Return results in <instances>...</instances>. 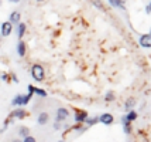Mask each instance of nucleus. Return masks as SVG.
<instances>
[{"instance_id": "obj_4", "label": "nucleus", "mask_w": 151, "mask_h": 142, "mask_svg": "<svg viewBox=\"0 0 151 142\" xmlns=\"http://www.w3.org/2000/svg\"><path fill=\"white\" fill-rule=\"evenodd\" d=\"M86 118H88V112L85 109H75V121L78 124H85Z\"/></svg>"}, {"instance_id": "obj_31", "label": "nucleus", "mask_w": 151, "mask_h": 142, "mask_svg": "<svg viewBox=\"0 0 151 142\" xmlns=\"http://www.w3.org/2000/svg\"><path fill=\"white\" fill-rule=\"evenodd\" d=\"M58 142H66V141H64V139H61V141H58Z\"/></svg>"}, {"instance_id": "obj_7", "label": "nucleus", "mask_w": 151, "mask_h": 142, "mask_svg": "<svg viewBox=\"0 0 151 142\" xmlns=\"http://www.w3.org/2000/svg\"><path fill=\"white\" fill-rule=\"evenodd\" d=\"M12 117L17 118V119H24V118L27 117V111H26L24 108H16V109L13 111Z\"/></svg>"}, {"instance_id": "obj_32", "label": "nucleus", "mask_w": 151, "mask_h": 142, "mask_svg": "<svg viewBox=\"0 0 151 142\" xmlns=\"http://www.w3.org/2000/svg\"><path fill=\"white\" fill-rule=\"evenodd\" d=\"M37 1H44V0H37Z\"/></svg>"}, {"instance_id": "obj_9", "label": "nucleus", "mask_w": 151, "mask_h": 142, "mask_svg": "<svg viewBox=\"0 0 151 142\" xmlns=\"http://www.w3.org/2000/svg\"><path fill=\"white\" fill-rule=\"evenodd\" d=\"M48 119H50L48 112H41L38 115V118H37V122H38V125H45L47 122H48Z\"/></svg>"}, {"instance_id": "obj_22", "label": "nucleus", "mask_w": 151, "mask_h": 142, "mask_svg": "<svg viewBox=\"0 0 151 142\" xmlns=\"http://www.w3.org/2000/svg\"><path fill=\"white\" fill-rule=\"evenodd\" d=\"M31 97H33L31 94H26V95H23V107H24V105H27V104L30 102V100H31Z\"/></svg>"}, {"instance_id": "obj_2", "label": "nucleus", "mask_w": 151, "mask_h": 142, "mask_svg": "<svg viewBox=\"0 0 151 142\" xmlns=\"http://www.w3.org/2000/svg\"><path fill=\"white\" fill-rule=\"evenodd\" d=\"M13 31V24L10 23V21H3L1 23V26H0V33L3 37H9L10 34Z\"/></svg>"}, {"instance_id": "obj_30", "label": "nucleus", "mask_w": 151, "mask_h": 142, "mask_svg": "<svg viewBox=\"0 0 151 142\" xmlns=\"http://www.w3.org/2000/svg\"><path fill=\"white\" fill-rule=\"evenodd\" d=\"M12 142H23V141H20V139H13Z\"/></svg>"}, {"instance_id": "obj_26", "label": "nucleus", "mask_w": 151, "mask_h": 142, "mask_svg": "<svg viewBox=\"0 0 151 142\" xmlns=\"http://www.w3.org/2000/svg\"><path fill=\"white\" fill-rule=\"evenodd\" d=\"M59 128H61V122L55 121V124H54V129H59Z\"/></svg>"}, {"instance_id": "obj_1", "label": "nucleus", "mask_w": 151, "mask_h": 142, "mask_svg": "<svg viewBox=\"0 0 151 142\" xmlns=\"http://www.w3.org/2000/svg\"><path fill=\"white\" fill-rule=\"evenodd\" d=\"M31 75H33V78L35 81H44V78H45V71H44V67L41 66V64H34L33 67H31Z\"/></svg>"}, {"instance_id": "obj_5", "label": "nucleus", "mask_w": 151, "mask_h": 142, "mask_svg": "<svg viewBox=\"0 0 151 142\" xmlns=\"http://www.w3.org/2000/svg\"><path fill=\"white\" fill-rule=\"evenodd\" d=\"M68 117H69V111L66 108H58L57 109V118H55V121L57 122H62L68 119Z\"/></svg>"}, {"instance_id": "obj_27", "label": "nucleus", "mask_w": 151, "mask_h": 142, "mask_svg": "<svg viewBox=\"0 0 151 142\" xmlns=\"http://www.w3.org/2000/svg\"><path fill=\"white\" fill-rule=\"evenodd\" d=\"M10 77H12V80H13V81L19 82V78H17V77H16V75H14V74H10Z\"/></svg>"}, {"instance_id": "obj_8", "label": "nucleus", "mask_w": 151, "mask_h": 142, "mask_svg": "<svg viewBox=\"0 0 151 142\" xmlns=\"http://www.w3.org/2000/svg\"><path fill=\"white\" fill-rule=\"evenodd\" d=\"M26 51H27L26 43L23 40H20L19 44H17V54H19L20 57H24V55H26Z\"/></svg>"}, {"instance_id": "obj_25", "label": "nucleus", "mask_w": 151, "mask_h": 142, "mask_svg": "<svg viewBox=\"0 0 151 142\" xmlns=\"http://www.w3.org/2000/svg\"><path fill=\"white\" fill-rule=\"evenodd\" d=\"M145 12H147V14L151 13V4H150V3H148V4L145 6Z\"/></svg>"}, {"instance_id": "obj_16", "label": "nucleus", "mask_w": 151, "mask_h": 142, "mask_svg": "<svg viewBox=\"0 0 151 142\" xmlns=\"http://www.w3.org/2000/svg\"><path fill=\"white\" fill-rule=\"evenodd\" d=\"M12 105H14V107H23V94L16 95L13 98V101H12Z\"/></svg>"}, {"instance_id": "obj_3", "label": "nucleus", "mask_w": 151, "mask_h": 142, "mask_svg": "<svg viewBox=\"0 0 151 142\" xmlns=\"http://www.w3.org/2000/svg\"><path fill=\"white\" fill-rule=\"evenodd\" d=\"M138 44L144 48L151 47V34H141L138 39Z\"/></svg>"}, {"instance_id": "obj_19", "label": "nucleus", "mask_w": 151, "mask_h": 142, "mask_svg": "<svg viewBox=\"0 0 151 142\" xmlns=\"http://www.w3.org/2000/svg\"><path fill=\"white\" fill-rule=\"evenodd\" d=\"M116 100V97H114V92L113 91H107L105 94V101L106 102H112V101H114Z\"/></svg>"}, {"instance_id": "obj_24", "label": "nucleus", "mask_w": 151, "mask_h": 142, "mask_svg": "<svg viewBox=\"0 0 151 142\" xmlns=\"http://www.w3.org/2000/svg\"><path fill=\"white\" fill-rule=\"evenodd\" d=\"M27 90H28V94L34 95V85H28V87H27Z\"/></svg>"}, {"instance_id": "obj_23", "label": "nucleus", "mask_w": 151, "mask_h": 142, "mask_svg": "<svg viewBox=\"0 0 151 142\" xmlns=\"http://www.w3.org/2000/svg\"><path fill=\"white\" fill-rule=\"evenodd\" d=\"M23 142H37V139H35L34 136L28 135V136H26V138H23Z\"/></svg>"}, {"instance_id": "obj_13", "label": "nucleus", "mask_w": 151, "mask_h": 142, "mask_svg": "<svg viewBox=\"0 0 151 142\" xmlns=\"http://www.w3.org/2000/svg\"><path fill=\"white\" fill-rule=\"evenodd\" d=\"M137 112H136V111H134V109H132V111H127V114L124 115V118L126 119H127V121L129 122H133V121H136V119H137Z\"/></svg>"}, {"instance_id": "obj_29", "label": "nucleus", "mask_w": 151, "mask_h": 142, "mask_svg": "<svg viewBox=\"0 0 151 142\" xmlns=\"http://www.w3.org/2000/svg\"><path fill=\"white\" fill-rule=\"evenodd\" d=\"M9 1H10V3H19L20 0H9Z\"/></svg>"}, {"instance_id": "obj_14", "label": "nucleus", "mask_w": 151, "mask_h": 142, "mask_svg": "<svg viewBox=\"0 0 151 142\" xmlns=\"http://www.w3.org/2000/svg\"><path fill=\"white\" fill-rule=\"evenodd\" d=\"M134 105H136V100H134L133 97H130L129 100H126L124 109H126V111H132V109L134 108Z\"/></svg>"}, {"instance_id": "obj_15", "label": "nucleus", "mask_w": 151, "mask_h": 142, "mask_svg": "<svg viewBox=\"0 0 151 142\" xmlns=\"http://www.w3.org/2000/svg\"><path fill=\"white\" fill-rule=\"evenodd\" d=\"M20 17H21V16H20V13L19 12H13V13L10 14V23H12V24H19L20 23Z\"/></svg>"}, {"instance_id": "obj_6", "label": "nucleus", "mask_w": 151, "mask_h": 142, "mask_svg": "<svg viewBox=\"0 0 151 142\" xmlns=\"http://www.w3.org/2000/svg\"><path fill=\"white\" fill-rule=\"evenodd\" d=\"M99 122H102V124H105V125H112L113 122H114V117H113L112 114H109V112L102 114L99 117Z\"/></svg>"}, {"instance_id": "obj_12", "label": "nucleus", "mask_w": 151, "mask_h": 142, "mask_svg": "<svg viewBox=\"0 0 151 142\" xmlns=\"http://www.w3.org/2000/svg\"><path fill=\"white\" fill-rule=\"evenodd\" d=\"M26 30H27V26L24 23H19V24H17V36H19V39H23V37H24Z\"/></svg>"}, {"instance_id": "obj_21", "label": "nucleus", "mask_w": 151, "mask_h": 142, "mask_svg": "<svg viewBox=\"0 0 151 142\" xmlns=\"http://www.w3.org/2000/svg\"><path fill=\"white\" fill-rule=\"evenodd\" d=\"M34 94H37L44 98V97H47V91L45 90H41V88H38V87H34Z\"/></svg>"}, {"instance_id": "obj_11", "label": "nucleus", "mask_w": 151, "mask_h": 142, "mask_svg": "<svg viewBox=\"0 0 151 142\" xmlns=\"http://www.w3.org/2000/svg\"><path fill=\"white\" fill-rule=\"evenodd\" d=\"M109 3H110V6L116 7V9H122V10H124L126 9L124 0H109Z\"/></svg>"}, {"instance_id": "obj_17", "label": "nucleus", "mask_w": 151, "mask_h": 142, "mask_svg": "<svg viewBox=\"0 0 151 142\" xmlns=\"http://www.w3.org/2000/svg\"><path fill=\"white\" fill-rule=\"evenodd\" d=\"M99 122V117H93V118H86V121H85V124H86V127H92V125H95V124H98Z\"/></svg>"}, {"instance_id": "obj_28", "label": "nucleus", "mask_w": 151, "mask_h": 142, "mask_svg": "<svg viewBox=\"0 0 151 142\" xmlns=\"http://www.w3.org/2000/svg\"><path fill=\"white\" fill-rule=\"evenodd\" d=\"M3 80H4V81H10V78H9V74H4V75H3Z\"/></svg>"}, {"instance_id": "obj_18", "label": "nucleus", "mask_w": 151, "mask_h": 142, "mask_svg": "<svg viewBox=\"0 0 151 142\" xmlns=\"http://www.w3.org/2000/svg\"><path fill=\"white\" fill-rule=\"evenodd\" d=\"M19 135L21 136V138H26V136L30 135V129L27 128V127H20V129H19Z\"/></svg>"}, {"instance_id": "obj_20", "label": "nucleus", "mask_w": 151, "mask_h": 142, "mask_svg": "<svg viewBox=\"0 0 151 142\" xmlns=\"http://www.w3.org/2000/svg\"><path fill=\"white\" fill-rule=\"evenodd\" d=\"M92 3L95 4V7H98L99 10H102V12H105V10H106L105 6H103V1H102V0H92Z\"/></svg>"}, {"instance_id": "obj_33", "label": "nucleus", "mask_w": 151, "mask_h": 142, "mask_svg": "<svg viewBox=\"0 0 151 142\" xmlns=\"http://www.w3.org/2000/svg\"><path fill=\"white\" fill-rule=\"evenodd\" d=\"M129 142H132V141H129Z\"/></svg>"}, {"instance_id": "obj_10", "label": "nucleus", "mask_w": 151, "mask_h": 142, "mask_svg": "<svg viewBox=\"0 0 151 142\" xmlns=\"http://www.w3.org/2000/svg\"><path fill=\"white\" fill-rule=\"evenodd\" d=\"M122 125H123V131H124V134H132V122H129L124 117L122 118Z\"/></svg>"}]
</instances>
